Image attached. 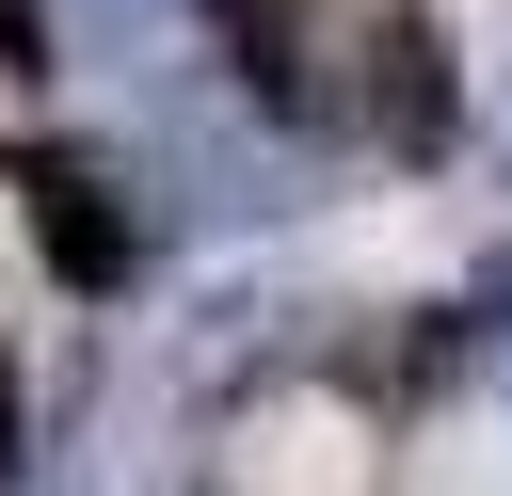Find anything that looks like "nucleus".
<instances>
[{
	"label": "nucleus",
	"mask_w": 512,
	"mask_h": 496,
	"mask_svg": "<svg viewBox=\"0 0 512 496\" xmlns=\"http://www.w3.org/2000/svg\"><path fill=\"white\" fill-rule=\"evenodd\" d=\"M464 352H480V368H496V384H512V256H496V272H480V288H464Z\"/></svg>",
	"instance_id": "39448f33"
},
{
	"label": "nucleus",
	"mask_w": 512,
	"mask_h": 496,
	"mask_svg": "<svg viewBox=\"0 0 512 496\" xmlns=\"http://www.w3.org/2000/svg\"><path fill=\"white\" fill-rule=\"evenodd\" d=\"M496 160H512V64H496Z\"/></svg>",
	"instance_id": "0eeeda50"
},
{
	"label": "nucleus",
	"mask_w": 512,
	"mask_h": 496,
	"mask_svg": "<svg viewBox=\"0 0 512 496\" xmlns=\"http://www.w3.org/2000/svg\"><path fill=\"white\" fill-rule=\"evenodd\" d=\"M96 16H160V0H96Z\"/></svg>",
	"instance_id": "6e6552de"
},
{
	"label": "nucleus",
	"mask_w": 512,
	"mask_h": 496,
	"mask_svg": "<svg viewBox=\"0 0 512 496\" xmlns=\"http://www.w3.org/2000/svg\"><path fill=\"white\" fill-rule=\"evenodd\" d=\"M352 128H368L400 176L464 160V48H448L432 0H368V32H352Z\"/></svg>",
	"instance_id": "f03ea898"
},
{
	"label": "nucleus",
	"mask_w": 512,
	"mask_h": 496,
	"mask_svg": "<svg viewBox=\"0 0 512 496\" xmlns=\"http://www.w3.org/2000/svg\"><path fill=\"white\" fill-rule=\"evenodd\" d=\"M0 64L48 80V64H64V0H0Z\"/></svg>",
	"instance_id": "20e7f679"
},
{
	"label": "nucleus",
	"mask_w": 512,
	"mask_h": 496,
	"mask_svg": "<svg viewBox=\"0 0 512 496\" xmlns=\"http://www.w3.org/2000/svg\"><path fill=\"white\" fill-rule=\"evenodd\" d=\"M16 448H32V368H16V336H0V480H16Z\"/></svg>",
	"instance_id": "423d86ee"
},
{
	"label": "nucleus",
	"mask_w": 512,
	"mask_h": 496,
	"mask_svg": "<svg viewBox=\"0 0 512 496\" xmlns=\"http://www.w3.org/2000/svg\"><path fill=\"white\" fill-rule=\"evenodd\" d=\"M192 16H208L224 80H240L272 128H304V112H320V0H192Z\"/></svg>",
	"instance_id": "7ed1b4c3"
},
{
	"label": "nucleus",
	"mask_w": 512,
	"mask_h": 496,
	"mask_svg": "<svg viewBox=\"0 0 512 496\" xmlns=\"http://www.w3.org/2000/svg\"><path fill=\"white\" fill-rule=\"evenodd\" d=\"M0 192H16V224H32V256H48L64 304H128V272H144V176L112 144L32 128V144H0Z\"/></svg>",
	"instance_id": "f257e3e1"
}]
</instances>
